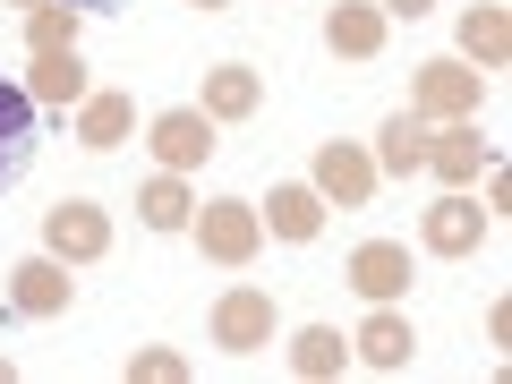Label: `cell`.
Returning <instances> with one entry per match:
<instances>
[{"mask_svg":"<svg viewBox=\"0 0 512 384\" xmlns=\"http://www.w3.org/2000/svg\"><path fill=\"white\" fill-rule=\"evenodd\" d=\"M350 359H367V367H384V376H402V367L419 359V333H410V316H402V299H384V308H367V325L350 333Z\"/></svg>","mask_w":512,"mask_h":384,"instance_id":"5","label":"cell"},{"mask_svg":"<svg viewBox=\"0 0 512 384\" xmlns=\"http://www.w3.org/2000/svg\"><path fill=\"white\" fill-rule=\"evenodd\" d=\"M86 9H103V0H86Z\"/></svg>","mask_w":512,"mask_h":384,"instance_id":"29","label":"cell"},{"mask_svg":"<svg viewBox=\"0 0 512 384\" xmlns=\"http://www.w3.org/2000/svg\"><path fill=\"white\" fill-rule=\"evenodd\" d=\"M265 103V77L248 69V60H222V69H205V120H248V111Z\"/></svg>","mask_w":512,"mask_h":384,"instance_id":"16","label":"cell"},{"mask_svg":"<svg viewBox=\"0 0 512 384\" xmlns=\"http://www.w3.org/2000/svg\"><path fill=\"white\" fill-rule=\"evenodd\" d=\"M214 342L231 350V359L265 350V342H274V291H222L214 299Z\"/></svg>","mask_w":512,"mask_h":384,"instance_id":"7","label":"cell"},{"mask_svg":"<svg viewBox=\"0 0 512 384\" xmlns=\"http://www.w3.org/2000/svg\"><path fill=\"white\" fill-rule=\"evenodd\" d=\"M367 163H376V180H419L427 171V120L419 111H393V120L376 128V154H367Z\"/></svg>","mask_w":512,"mask_h":384,"instance_id":"13","label":"cell"},{"mask_svg":"<svg viewBox=\"0 0 512 384\" xmlns=\"http://www.w3.org/2000/svg\"><path fill=\"white\" fill-rule=\"evenodd\" d=\"M188 9H231V0H188Z\"/></svg>","mask_w":512,"mask_h":384,"instance_id":"26","label":"cell"},{"mask_svg":"<svg viewBox=\"0 0 512 384\" xmlns=\"http://www.w3.org/2000/svg\"><path fill=\"white\" fill-rule=\"evenodd\" d=\"M461 60H470V69H504V60H512V18H504V0L461 9Z\"/></svg>","mask_w":512,"mask_h":384,"instance_id":"15","label":"cell"},{"mask_svg":"<svg viewBox=\"0 0 512 384\" xmlns=\"http://www.w3.org/2000/svg\"><path fill=\"white\" fill-rule=\"evenodd\" d=\"M146 146H154V163L163 171H197V163H214V120H205L197 103H180V111H154V128H146Z\"/></svg>","mask_w":512,"mask_h":384,"instance_id":"4","label":"cell"},{"mask_svg":"<svg viewBox=\"0 0 512 384\" xmlns=\"http://www.w3.org/2000/svg\"><path fill=\"white\" fill-rule=\"evenodd\" d=\"M325 43L342 60H376L384 52V9H376V0H333V9H325Z\"/></svg>","mask_w":512,"mask_h":384,"instance_id":"14","label":"cell"},{"mask_svg":"<svg viewBox=\"0 0 512 384\" xmlns=\"http://www.w3.org/2000/svg\"><path fill=\"white\" fill-rule=\"evenodd\" d=\"M487 231H495V214H487V205H470L461 188L419 214V239H427L436 256H478V239H487Z\"/></svg>","mask_w":512,"mask_h":384,"instance_id":"9","label":"cell"},{"mask_svg":"<svg viewBox=\"0 0 512 384\" xmlns=\"http://www.w3.org/2000/svg\"><path fill=\"white\" fill-rule=\"evenodd\" d=\"M308 188H316L325 205H367V197H376V163H367L359 146H342V137H333V146H316Z\"/></svg>","mask_w":512,"mask_h":384,"instance_id":"11","label":"cell"},{"mask_svg":"<svg viewBox=\"0 0 512 384\" xmlns=\"http://www.w3.org/2000/svg\"><path fill=\"white\" fill-rule=\"evenodd\" d=\"M137 214H146V231H188V214H197L188 171H154V180L137 188Z\"/></svg>","mask_w":512,"mask_h":384,"instance_id":"19","label":"cell"},{"mask_svg":"<svg viewBox=\"0 0 512 384\" xmlns=\"http://www.w3.org/2000/svg\"><path fill=\"white\" fill-rule=\"evenodd\" d=\"M350 291L367 299V308H384V299H410V248L402 239H367L359 256H350Z\"/></svg>","mask_w":512,"mask_h":384,"instance_id":"10","label":"cell"},{"mask_svg":"<svg viewBox=\"0 0 512 384\" xmlns=\"http://www.w3.org/2000/svg\"><path fill=\"white\" fill-rule=\"evenodd\" d=\"M9 376H18V359H0V384H9Z\"/></svg>","mask_w":512,"mask_h":384,"instance_id":"27","label":"cell"},{"mask_svg":"<svg viewBox=\"0 0 512 384\" xmlns=\"http://www.w3.org/2000/svg\"><path fill=\"white\" fill-rule=\"evenodd\" d=\"M77 0H43V9H26V52H77Z\"/></svg>","mask_w":512,"mask_h":384,"instance_id":"22","label":"cell"},{"mask_svg":"<svg viewBox=\"0 0 512 384\" xmlns=\"http://www.w3.org/2000/svg\"><path fill=\"white\" fill-rule=\"evenodd\" d=\"M43 248H52L60 265H94V256L111 248V214H103V205H86V197L43 205Z\"/></svg>","mask_w":512,"mask_h":384,"instance_id":"3","label":"cell"},{"mask_svg":"<svg viewBox=\"0 0 512 384\" xmlns=\"http://www.w3.org/2000/svg\"><path fill=\"white\" fill-rule=\"evenodd\" d=\"M128 128H137V103L128 94H86L77 103V146L111 154V146H128Z\"/></svg>","mask_w":512,"mask_h":384,"instance_id":"18","label":"cell"},{"mask_svg":"<svg viewBox=\"0 0 512 384\" xmlns=\"http://www.w3.org/2000/svg\"><path fill=\"white\" fill-rule=\"evenodd\" d=\"M256 222H265V231H274V239H291V248H308V239L325 231V197H316L308 180H282L274 197L256 205Z\"/></svg>","mask_w":512,"mask_h":384,"instance_id":"12","label":"cell"},{"mask_svg":"<svg viewBox=\"0 0 512 384\" xmlns=\"http://www.w3.org/2000/svg\"><path fill=\"white\" fill-rule=\"evenodd\" d=\"M26 146H35V94L0 77V180L26 163Z\"/></svg>","mask_w":512,"mask_h":384,"instance_id":"21","label":"cell"},{"mask_svg":"<svg viewBox=\"0 0 512 384\" xmlns=\"http://www.w3.org/2000/svg\"><path fill=\"white\" fill-rule=\"evenodd\" d=\"M384 18H427V9H436V0H376Z\"/></svg>","mask_w":512,"mask_h":384,"instance_id":"25","label":"cell"},{"mask_svg":"<svg viewBox=\"0 0 512 384\" xmlns=\"http://www.w3.org/2000/svg\"><path fill=\"white\" fill-rule=\"evenodd\" d=\"M342 367H350V333H333V325H308V333H291V376L325 384V376H342Z\"/></svg>","mask_w":512,"mask_h":384,"instance_id":"20","label":"cell"},{"mask_svg":"<svg viewBox=\"0 0 512 384\" xmlns=\"http://www.w3.org/2000/svg\"><path fill=\"white\" fill-rule=\"evenodd\" d=\"M18 9H43V0H18Z\"/></svg>","mask_w":512,"mask_h":384,"instance_id":"28","label":"cell"},{"mask_svg":"<svg viewBox=\"0 0 512 384\" xmlns=\"http://www.w3.org/2000/svg\"><path fill=\"white\" fill-rule=\"evenodd\" d=\"M188 231L214 265H256V248H265V222H256L248 197H214L205 214H188Z\"/></svg>","mask_w":512,"mask_h":384,"instance_id":"1","label":"cell"},{"mask_svg":"<svg viewBox=\"0 0 512 384\" xmlns=\"http://www.w3.org/2000/svg\"><path fill=\"white\" fill-rule=\"evenodd\" d=\"M487 163H495V146L478 137V120H444V128H427V171H436L444 188H470Z\"/></svg>","mask_w":512,"mask_h":384,"instance_id":"6","label":"cell"},{"mask_svg":"<svg viewBox=\"0 0 512 384\" xmlns=\"http://www.w3.org/2000/svg\"><path fill=\"white\" fill-rule=\"evenodd\" d=\"M478 103H487V77L470 60H427L419 86H410V111L419 120H478Z\"/></svg>","mask_w":512,"mask_h":384,"instance_id":"2","label":"cell"},{"mask_svg":"<svg viewBox=\"0 0 512 384\" xmlns=\"http://www.w3.org/2000/svg\"><path fill=\"white\" fill-rule=\"evenodd\" d=\"M69 299H77V274L60 265L52 248L26 256L18 274H9V308H18V316H69Z\"/></svg>","mask_w":512,"mask_h":384,"instance_id":"8","label":"cell"},{"mask_svg":"<svg viewBox=\"0 0 512 384\" xmlns=\"http://www.w3.org/2000/svg\"><path fill=\"white\" fill-rule=\"evenodd\" d=\"M128 384H188L180 350H128Z\"/></svg>","mask_w":512,"mask_h":384,"instance_id":"23","label":"cell"},{"mask_svg":"<svg viewBox=\"0 0 512 384\" xmlns=\"http://www.w3.org/2000/svg\"><path fill=\"white\" fill-rule=\"evenodd\" d=\"M478 180H487V214H512V180H504V171L487 163V171H478Z\"/></svg>","mask_w":512,"mask_h":384,"instance_id":"24","label":"cell"},{"mask_svg":"<svg viewBox=\"0 0 512 384\" xmlns=\"http://www.w3.org/2000/svg\"><path fill=\"white\" fill-rule=\"evenodd\" d=\"M26 94L35 103H52V111H69V103H86V60L77 52H35V69H26Z\"/></svg>","mask_w":512,"mask_h":384,"instance_id":"17","label":"cell"}]
</instances>
